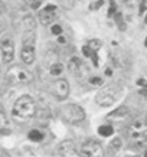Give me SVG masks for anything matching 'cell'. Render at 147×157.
<instances>
[{
  "label": "cell",
  "mask_w": 147,
  "mask_h": 157,
  "mask_svg": "<svg viewBox=\"0 0 147 157\" xmlns=\"http://www.w3.org/2000/svg\"><path fill=\"white\" fill-rule=\"evenodd\" d=\"M128 138L136 147H144L147 144V117L138 115L128 125Z\"/></svg>",
  "instance_id": "cell-1"
},
{
  "label": "cell",
  "mask_w": 147,
  "mask_h": 157,
  "mask_svg": "<svg viewBox=\"0 0 147 157\" xmlns=\"http://www.w3.org/2000/svg\"><path fill=\"white\" fill-rule=\"evenodd\" d=\"M36 102L30 95H22L19 97L14 105H13V115L20 120H28L36 115Z\"/></svg>",
  "instance_id": "cell-2"
},
{
  "label": "cell",
  "mask_w": 147,
  "mask_h": 157,
  "mask_svg": "<svg viewBox=\"0 0 147 157\" xmlns=\"http://www.w3.org/2000/svg\"><path fill=\"white\" fill-rule=\"evenodd\" d=\"M3 77L9 82V85H25V84H29L33 79V75L26 68L20 67V65L9 67Z\"/></svg>",
  "instance_id": "cell-3"
},
{
  "label": "cell",
  "mask_w": 147,
  "mask_h": 157,
  "mask_svg": "<svg viewBox=\"0 0 147 157\" xmlns=\"http://www.w3.org/2000/svg\"><path fill=\"white\" fill-rule=\"evenodd\" d=\"M120 92H121V88H118L117 85H108L97 94L95 102L100 107H111L114 102L117 101Z\"/></svg>",
  "instance_id": "cell-4"
},
{
  "label": "cell",
  "mask_w": 147,
  "mask_h": 157,
  "mask_svg": "<svg viewBox=\"0 0 147 157\" xmlns=\"http://www.w3.org/2000/svg\"><path fill=\"white\" fill-rule=\"evenodd\" d=\"M61 115L69 124H78L85 120L84 108L77 105V104H67V105H64L61 108Z\"/></svg>",
  "instance_id": "cell-5"
},
{
  "label": "cell",
  "mask_w": 147,
  "mask_h": 157,
  "mask_svg": "<svg viewBox=\"0 0 147 157\" xmlns=\"http://www.w3.org/2000/svg\"><path fill=\"white\" fill-rule=\"evenodd\" d=\"M102 146L97 140H87L79 147V156L81 157H102Z\"/></svg>",
  "instance_id": "cell-6"
},
{
  "label": "cell",
  "mask_w": 147,
  "mask_h": 157,
  "mask_svg": "<svg viewBox=\"0 0 147 157\" xmlns=\"http://www.w3.org/2000/svg\"><path fill=\"white\" fill-rule=\"evenodd\" d=\"M0 54L4 64H10L14 59V42L12 38H3L0 41Z\"/></svg>",
  "instance_id": "cell-7"
},
{
  "label": "cell",
  "mask_w": 147,
  "mask_h": 157,
  "mask_svg": "<svg viewBox=\"0 0 147 157\" xmlns=\"http://www.w3.org/2000/svg\"><path fill=\"white\" fill-rule=\"evenodd\" d=\"M54 94H55V97H56L59 101H64V100H67L69 95V84L67 79L61 78L58 79L56 82L54 84Z\"/></svg>",
  "instance_id": "cell-8"
},
{
  "label": "cell",
  "mask_w": 147,
  "mask_h": 157,
  "mask_svg": "<svg viewBox=\"0 0 147 157\" xmlns=\"http://www.w3.org/2000/svg\"><path fill=\"white\" fill-rule=\"evenodd\" d=\"M68 69H69V72L74 74L77 78H82V72H85V67H84L82 61L79 58H77V56H74V58L69 59Z\"/></svg>",
  "instance_id": "cell-9"
},
{
  "label": "cell",
  "mask_w": 147,
  "mask_h": 157,
  "mask_svg": "<svg viewBox=\"0 0 147 157\" xmlns=\"http://www.w3.org/2000/svg\"><path fill=\"white\" fill-rule=\"evenodd\" d=\"M77 151V146L72 140H67V141H62L59 146H58V153L62 157H71L75 154Z\"/></svg>",
  "instance_id": "cell-10"
},
{
  "label": "cell",
  "mask_w": 147,
  "mask_h": 157,
  "mask_svg": "<svg viewBox=\"0 0 147 157\" xmlns=\"http://www.w3.org/2000/svg\"><path fill=\"white\" fill-rule=\"evenodd\" d=\"M55 17H56V13H55V12H52V10H48L46 7L43 9V10L39 12V14H38L39 22H41V25H43V26H48V25L54 23Z\"/></svg>",
  "instance_id": "cell-11"
},
{
  "label": "cell",
  "mask_w": 147,
  "mask_h": 157,
  "mask_svg": "<svg viewBox=\"0 0 147 157\" xmlns=\"http://www.w3.org/2000/svg\"><path fill=\"white\" fill-rule=\"evenodd\" d=\"M35 48H22V52H20V59L26 65L29 64H33L35 62Z\"/></svg>",
  "instance_id": "cell-12"
},
{
  "label": "cell",
  "mask_w": 147,
  "mask_h": 157,
  "mask_svg": "<svg viewBox=\"0 0 147 157\" xmlns=\"http://www.w3.org/2000/svg\"><path fill=\"white\" fill-rule=\"evenodd\" d=\"M128 115H130L128 108H127V107H120V108H117V110L113 111L111 114H108V118H114V120H125V118H128Z\"/></svg>",
  "instance_id": "cell-13"
},
{
  "label": "cell",
  "mask_w": 147,
  "mask_h": 157,
  "mask_svg": "<svg viewBox=\"0 0 147 157\" xmlns=\"http://www.w3.org/2000/svg\"><path fill=\"white\" fill-rule=\"evenodd\" d=\"M58 59H59V55H58L56 51L49 49V51H46L45 52V64L49 68L52 67V65H55V64H58V62H59Z\"/></svg>",
  "instance_id": "cell-14"
},
{
  "label": "cell",
  "mask_w": 147,
  "mask_h": 157,
  "mask_svg": "<svg viewBox=\"0 0 147 157\" xmlns=\"http://www.w3.org/2000/svg\"><path fill=\"white\" fill-rule=\"evenodd\" d=\"M121 147H123L121 138H120V137H115V138H113V140L110 141V144H108V151H110V154H115V153H118V151L121 150Z\"/></svg>",
  "instance_id": "cell-15"
},
{
  "label": "cell",
  "mask_w": 147,
  "mask_h": 157,
  "mask_svg": "<svg viewBox=\"0 0 147 157\" xmlns=\"http://www.w3.org/2000/svg\"><path fill=\"white\" fill-rule=\"evenodd\" d=\"M23 25H25V29L28 32H35V27H36V20L32 14H26L23 17Z\"/></svg>",
  "instance_id": "cell-16"
},
{
  "label": "cell",
  "mask_w": 147,
  "mask_h": 157,
  "mask_svg": "<svg viewBox=\"0 0 147 157\" xmlns=\"http://www.w3.org/2000/svg\"><path fill=\"white\" fill-rule=\"evenodd\" d=\"M35 41H36V33L28 32V35L23 38V48H35Z\"/></svg>",
  "instance_id": "cell-17"
},
{
  "label": "cell",
  "mask_w": 147,
  "mask_h": 157,
  "mask_svg": "<svg viewBox=\"0 0 147 157\" xmlns=\"http://www.w3.org/2000/svg\"><path fill=\"white\" fill-rule=\"evenodd\" d=\"M64 71H65V67L61 62H58V64H55V65H52V67L49 68V74L52 77H61L64 74Z\"/></svg>",
  "instance_id": "cell-18"
},
{
  "label": "cell",
  "mask_w": 147,
  "mask_h": 157,
  "mask_svg": "<svg viewBox=\"0 0 147 157\" xmlns=\"http://www.w3.org/2000/svg\"><path fill=\"white\" fill-rule=\"evenodd\" d=\"M113 133H114V128H113V125H110V124H104V125H101L98 128V134L102 135V137H108V135H111Z\"/></svg>",
  "instance_id": "cell-19"
},
{
  "label": "cell",
  "mask_w": 147,
  "mask_h": 157,
  "mask_svg": "<svg viewBox=\"0 0 147 157\" xmlns=\"http://www.w3.org/2000/svg\"><path fill=\"white\" fill-rule=\"evenodd\" d=\"M29 138H30L32 141L39 143V141L43 140V134H42L39 130H32V131H29Z\"/></svg>",
  "instance_id": "cell-20"
},
{
  "label": "cell",
  "mask_w": 147,
  "mask_h": 157,
  "mask_svg": "<svg viewBox=\"0 0 147 157\" xmlns=\"http://www.w3.org/2000/svg\"><path fill=\"white\" fill-rule=\"evenodd\" d=\"M87 46H88L91 51H92V52L95 54V52H97V51H98V49H100V48L102 46V42L100 41V39H91L90 42H88V45H87Z\"/></svg>",
  "instance_id": "cell-21"
},
{
  "label": "cell",
  "mask_w": 147,
  "mask_h": 157,
  "mask_svg": "<svg viewBox=\"0 0 147 157\" xmlns=\"http://www.w3.org/2000/svg\"><path fill=\"white\" fill-rule=\"evenodd\" d=\"M9 87H10V85H9V82L6 81V78H4V77H0V97L7 92Z\"/></svg>",
  "instance_id": "cell-22"
},
{
  "label": "cell",
  "mask_w": 147,
  "mask_h": 157,
  "mask_svg": "<svg viewBox=\"0 0 147 157\" xmlns=\"http://www.w3.org/2000/svg\"><path fill=\"white\" fill-rule=\"evenodd\" d=\"M115 22H117L118 27H120L121 30H124L125 25H124V22H123V14H121V13H115Z\"/></svg>",
  "instance_id": "cell-23"
},
{
  "label": "cell",
  "mask_w": 147,
  "mask_h": 157,
  "mask_svg": "<svg viewBox=\"0 0 147 157\" xmlns=\"http://www.w3.org/2000/svg\"><path fill=\"white\" fill-rule=\"evenodd\" d=\"M115 12H117V4L114 1H111L110 3V9H108V17H113L115 14Z\"/></svg>",
  "instance_id": "cell-24"
},
{
  "label": "cell",
  "mask_w": 147,
  "mask_h": 157,
  "mask_svg": "<svg viewBox=\"0 0 147 157\" xmlns=\"http://www.w3.org/2000/svg\"><path fill=\"white\" fill-rule=\"evenodd\" d=\"M51 32H52V35H58V36H61V33H62V27H61L59 25H54V26L51 27Z\"/></svg>",
  "instance_id": "cell-25"
},
{
  "label": "cell",
  "mask_w": 147,
  "mask_h": 157,
  "mask_svg": "<svg viewBox=\"0 0 147 157\" xmlns=\"http://www.w3.org/2000/svg\"><path fill=\"white\" fill-rule=\"evenodd\" d=\"M82 54H84V56H87V58H91V56L94 55V52H92V51H91L87 45L82 46Z\"/></svg>",
  "instance_id": "cell-26"
},
{
  "label": "cell",
  "mask_w": 147,
  "mask_h": 157,
  "mask_svg": "<svg viewBox=\"0 0 147 157\" xmlns=\"http://www.w3.org/2000/svg\"><path fill=\"white\" fill-rule=\"evenodd\" d=\"M102 3H104V1H101V0H98V1H91L90 9H94V10H95V9H100L102 6Z\"/></svg>",
  "instance_id": "cell-27"
},
{
  "label": "cell",
  "mask_w": 147,
  "mask_h": 157,
  "mask_svg": "<svg viewBox=\"0 0 147 157\" xmlns=\"http://www.w3.org/2000/svg\"><path fill=\"white\" fill-rule=\"evenodd\" d=\"M90 82L92 84V85H101V84H102V79L100 78V77H94V78L90 79Z\"/></svg>",
  "instance_id": "cell-28"
},
{
  "label": "cell",
  "mask_w": 147,
  "mask_h": 157,
  "mask_svg": "<svg viewBox=\"0 0 147 157\" xmlns=\"http://www.w3.org/2000/svg\"><path fill=\"white\" fill-rule=\"evenodd\" d=\"M39 6H42V1H41V0H38V1H32V3H30V9H38V7H39Z\"/></svg>",
  "instance_id": "cell-29"
},
{
  "label": "cell",
  "mask_w": 147,
  "mask_h": 157,
  "mask_svg": "<svg viewBox=\"0 0 147 157\" xmlns=\"http://www.w3.org/2000/svg\"><path fill=\"white\" fill-rule=\"evenodd\" d=\"M4 30H6V22L0 17V33H3Z\"/></svg>",
  "instance_id": "cell-30"
},
{
  "label": "cell",
  "mask_w": 147,
  "mask_h": 157,
  "mask_svg": "<svg viewBox=\"0 0 147 157\" xmlns=\"http://www.w3.org/2000/svg\"><path fill=\"white\" fill-rule=\"evenodd\" d=\"M144 12H146V3L143 1V3L140 4V14H143Z\"/></svg>",
  "instance_id": "cell-31"
},
{
  "label": "cell",
  "mask_w": 147,
  "mask_h": 157,
  "mask_svg": "<svg viewBox=\"0 0 147 157\" xmlns=\"http://www.w3.org/2000/svg\"><path fill=\"white\" fill-rule=\"evenodd\" d=\"M91 58H92V62H94V65H95V67H98V58H97V55L94 54V55L91 56Z\"/></svg>",
  "instance_id": "cell-32"
},
{
  "label": "cell",
  "mask_w": 147,
  "mask_h": 157,
  "mask_svg": "<svg viewBox=\"0 0 147 157\" xmlns=\"http://www.w3.org/2000/svg\"><path fill=\"white\" fill-rule=\"evenodd\" d=\"M137 84H138V85H143V87H147V82L144 81V79H138Z\"/></svg>",
  "instance_id": "cell-33"
},
{
  "label": "cell",
  "mask_w": 147,
  "mask_h": 157,
  "mask_svg": "<svg viewBox=\"0 0 147 157\" xmlns=\"http://www.w3.org/2000/svg\"><path fill=\"white\" fill-rule=\"evenodd\" d=\"M58 42H59V43H65V39H64L62 36H59V38H58Z\"/></svg>",
  "instance_id": "cell-34"
},
{
  "label": "cell",
  "mask_w": 147,
  "mask_h": 157,
  "mask_svg": "<svg viewBox=\"0 0 147 157\" xmlns=\"http://www.w3.org/2000/svg\"><path fill=\"white\" fill-rule=\"evenodd\" d=\"M1 12H4V4H3V1H0V13Z\"/></svg>",
  "instance_id": "cell-35"
},
{
  "label": "cell",
  "mask_w": 147,
  "mask_h": 157,
  "mask_svg": "<svg viewBox=\"0 0 147 157\" xmlns=\"http://www.w3.org/2000/svg\"><path fill=\"white\" fill-rule=\"evenodd\" d=\"M105 75H108V77H110V75H111V69H107V71H105Z\"/></svg>",
  "instance_id": "cell-36"
},
{
  "label": "cell",
  "mask_w": 147,
  "mask_h": 157,
  "mask_svg": "<svg viewBox=\"0 0 147 157\" xmlns=\"http://www.w3.org/2000/svg\"><path fill=\"white\" fill-rule=\"evenodd\" d=\"M144 22H146V25H147V16H146V19H144Z\"/></svg>",
  "instance_id": "cell-37"
},
{
  "label": "cell",
  "mask_w": 147,
  "mask_h": 157,
  "mask_svg": "<svg viewBox=\"0 0 147 157\" xmlns=\"http://www.w3.org/2000/svg\"><path fill=\"white\" fill-rule=\"evenodd\" d=\"M144 45H146V46H147V38H146V42H144Z\"/></svg>",
  "instance_id": "cell-38"
},
{
  "label": "cell",
  "mask_w": 147,
  "mask_h": 157,
  "mask_svg": "<svg viewBox=\"0 0 147 157\" xmlns=\"http://www.w3.org/2000/svg\"><path fill=\"white\" fill-rule=\"evenodd\" d=\"M133 157H140V156H133Z\"/></svg>",
  "instance_id": "cell-39"
},
{
  "label": "cell",
  "mask_w": 147,
  "mask_h": 157,
  "mask_svg": "<svg viewBox=\"0 0 147 157\" xmlns=\"http://www.w3.org/2000/svg\"><path fill=\"white\" fill-rule=\"evenodd\" d=\"M146 157H147V151H146Z\"/></svg>",
  "instance_id": "cell-40"
}]
</instances>
